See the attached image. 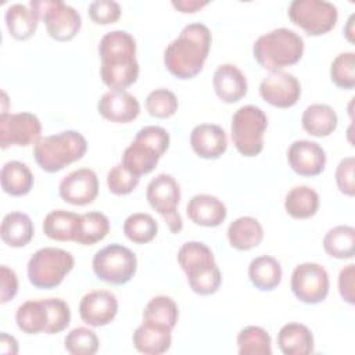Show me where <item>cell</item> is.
I'll return each instance as SVG.
<instances>
[{
  "mask_svg": "<svg viewBox=\"0 0 355 355\" xmlns=\"http://www.w3.org/2000/svg\"><path fill=\"white\" fill-rule=\"evenodd\" d=\"M42 123L31 112L1 114L0 115V147L3 150L11 146L26 147L36 144L42 137Z\"/></svg>",
  "mask_w": 355,
  "mask_h": 355,
  "instance_id": "obj_15",
  "label": "cell"
},
{
  "mask_svg": "<svg viewBox=\"0 0 355 355\" xmlns=\"http://www.w3.org/2000/svg\"><path fill=\"white\" fill-rule=\"evenodd\" d=\"M60 197L72 205H87L93 202L98 194V179L94 171L89 168H79L62 178L60 187Z\"/></svg>",
  "mask_w": 355,
  "mask_h": 355,
  "instance_id": "obj_17",
  "label": "cell"
},
{
  "mask_svg": "<svg viewBox=\"0 0 355 355\" xmlns=\"http://www.w3.org/2000/svg\"><path fill=\"white\" fill-rule=\"evenodd\" d=\"M211 42L212 36L207 25L200 22L186 25L164 51L166 69L179 79L194 78L204 68Z\"/></svg>",
  "mask_w": 355,
  "mask_h": 355,
  "instance_id": "obj_2",
  "label": "cell"
},
{
  "mask_svg": "<svg viewBox=\"0 0 355 355\" xmlns=\"http://www.w3.org/2000/svg\"><path fill=\"white\" fill-rule=\"evenodd\" d=\"M98 114L115 123H128L140 114L139 100L126 90H110L97 103Z\"/></svg>",
  "mask_w": 355,
  "mask_h": 355,
  "instance_id": "obj_20",
  "label": "cell"
},
{
  "mask_svg": "<svg viewBox=\"0 0 355 355\" xmlns=\"http://www.w3.org/2000/svg\"><path fill=\"white\" fill-rule=\"evenodd\" d=\"M92 268L98 280L121 286L130 282L135 276L137 258L128 247L114 243L94 254Z\"/></svg>",
  "mask_w": 355,
  "mask_h": 355,
  "instance_id": "obj_10",
  "label": "cell"
},
{
  "mask_svg": "<svg viewBox=\"0 0 355 355\" xmlns=\"http://www.w3.org/2000/svg\"><path fill=\"white\" fill-rule=\"evenodd\" d=\"M323 248L336 259H351L355 254V229L348 225L334 226L324 234Z\"/></svg>",
  "mask_w": 355,
  "mask_h": 355,
  "instance_id": "obj_36",
  "label": "cell"
},
{
  "mask_svg": "<svg viewBox=\"0 0 355 355\" xmlns=\"http://www.w3.org/2000/svg\"><path fill=\"white\" fill-rule=\"evenodd\" d=\"M304 130L315 137H326L331 135L338 123V118L333 107L327 104H311L301 116Z\"/></svg>",
  "mask_w": 355,
  "mask_h": 355,
  "instance_id": "obj_26",
  "label": "cell"
},
{
  "mask_svg": "<svg viewBox=\"0 0 355 355\" xmlns=\"http://www.w3.org/2000/svg\"><path fill=\"white\" fill-rule=\"evenodd\" d=\"M354 277H355V265L354 263H349L340 270L338 293H340L341 298L351 305L355 302L354 301Z\"/></svg>",
  "mask_w": 355,
  "mask_h": 355,
  "instance_id": "obj_46",
  "label": "cell"
},
{
  "mask_svg": "<svg viewBox=\"0 0 355 355\" xmlns=\"http://www.w3.org/2000/svg\"><path fill=\"white\" fill-rule=\"evenodd\" d=\"M29 7L44 21L47 33L57 42L72 40L80 29L79 12L61 0H31Z\"/></svg>",
  "mask_w": 355,
  "mask_h": 355,
  "instance_id": "obj_11",
  "label": "cell"
},
{
  "mask_svg": "<svg viewBox=\"0 0 355 355\" xmlns=\"http://www.w3.org/2000/svg\"><path fill=\"white\" fill-rule=\"evenodd\" d=\"M172 330L143 322L133 333L135 348L146 355H159L166 352L172 344Z\"/></svg>",
  "mask_w": 355,
  "mask_h": 355,
  "instance_id": "obj_25",
  "label": "cell"
},
{
  "mask_svg": "<svg viewBox=\"0 0 355 355\" xmlns=\"http://www.w3.org/2000/svg\"><path fill=\"white\" fill-rule=\"evenodd\" d=\"M168 147L169 133L166 129L155 125L144 126L125 148L121 162L135 175L141 176L150 173L157 166Z\"/></svg>",
  "mask_w": 355,
  "mask_h": 355,
  "instance_id": "obj_7",
  "label": "cell"
},
{
  "mask_svg": "<svg viewBox=\"0 0 355 355\" xmlns=\"http://www.w3.org/2000/svg\"><path fill=\"white\" fill-rule=\"evenodd\" d=\"M304 49V39L298 33L287 28H277L255 40L252 54L262 68L276 72L297 64L302 58Z\"/></svg>",
  "mask_w": 355,
  "mask_h": 355,
  "instance_id": "obj_3",
  "label": "cell"
},
{
  "mask_svg": "<svg viewBox=\"0 0 355 355\" xmlns=\"http://www.w3.org/2000/svg\"><path fill=\"white\" fill-rule=\"evenodd\" d=\"M186 214L189 219L198 226L216 227L226 219L227 209L226 205L215 196L196 194L189 200Z\"/></svg>",
  "mask_w": 355,
  "mask_h": 355,
  "instance_id": "obj_22",
  "label": "cell"
},
{
  "mask_svg": "<svg viewBox=\"0 0 355 355\" xmlns=\"http://www.w3.org/2000/svg\"><path fill=\"white\" fill-rule=\"evenodd\" d=\"M229 244L239 251H248L261 244L263 229L258 219L252 216H240L227 227Z\"/></svg>",
  "mask_w": 355,
  "mask_h": 355,
  "instance_id": "obj_27",
  "label": "cell"
},
{
  "mask_svg": "<svg viewBox=\"0 0 355 355\" xmlns=\"http://www.w3.org/2000/svg\"><path fill=\"white\" fill-rule=\"evenodd\" d=\"M1 189L12 197L28 194L33 187V173L29 166L21 161H8L0 172Z\"/></svg>",
  "mask_w": 355,
  "mask_h": 355,
  "instance_id": "obj_30",
  "label": "cell"
},
{
  "mask_svg": "<svg viewBox=\"0 0 355 355\" xmlns=\"http://www.w3.org/2000/svg\"><path fill=\"white\" fill-rule=\"evenodd\" d=\"M33 222L29 215L24 212H10L1 220L0 236L10 247H25L33 239Z\"/></svg>",
  "mask_w": 355,
  "mask_h": 355,
  "instance_id": "obj_28",
  "label": "cell"
},
{
  "mask_svg": "<svg viewBox=\"0 0 355 355\" xmlns=\"http://www.w3.org/2000/svg\"><path fill=\"white\" fill-rule=\"evenodd\" d=\"M354 168H355V158L345 157L338 162L336 169V184L343 194L349 197L355 194Z\"/></svg>",
  "mask_w": 355,
  "mask_h": 355,
  "instance_id": "obj_44",
  "label": "cell"
},
{
  "mask_svg": "<svg viewBox=\"0 0 355 355\" xmlns=\"http://www.w3.org/2000/svg\"><path fill=\"white\" fill-rule=\"evenodd\" d=\"M123 233L130 241L136 244H146L157 236L158 223L150 214L135 212L125 219Z\"/></svg>",
  "mask_w": 355,
  "mask_h": 355,
  "instance_id": "obj_38",
  "label": "cell"
},
{
  "mask_svg": "<svg viewBox=\"0 0 355 355\" xmlns=\"http://www.w3.org/2000/svg\"><path fill=\"white\" fill-rule=\"evenodd\" d=\"M79 216L71 211L54 209L46 215L43 232L49 239L55 241H73Z\"/></svg>",
  "mask_w": 355,
  "mask_h": 355,
  "instance_id": "obj_33",
  "label": "cell"
},
{
  "mask_svg": "<svg viewBox=\"0 0 355 355\" xmlns=\"http://www.w3.org/2000/svg\"><path fill=\"white\" fill-rule=\"evenodd\" d=\"M212 86L219 100L232 104L247 94V78L234 64L219 65L212 78Z\"/></svg>",
  "mask_w": 355,
  "mask_h": 355,
  "instance_id": "obj_23",
  "label": "cell"
},
{
  "mask_svg": "<svg viewBox=\"0 0 355 355\" xmlns=\"http://www.w3.org/2000/svg\"><path fill=\"white\" fill-rule=\"evenodd\" d=\"M0 282H1V293L0 302L6 304L12 300L18 293V277L17 273L6 265L0 268Z\"/></svg>",
  "mask_w": 355,
  "mask_h": 355,
  "instance_id": "obj_45",
  "label": "cell"
},
{
  "mask_svg": "<svg viewBox=\"0 0 355 355\" xmlns=\"http://www.w3.org/2000/svg\"><path fill=\"white\" fill-rule=\"evenodd\" d=\"M65 349L72 355H93L100 347L97 334L87 327H75L64 338Z\"/></svg>",
  "mask_w": 355,
  "mask_h": 355,
  "instance_id": "obj_39",
  "label": "cell"
},
{
  "mask_svg": "<svg viewBox=\"0 0 355 355\" xmlns=\"http://www.w3.org/2000/svg\"><path fill=\"white\" fill-rule=\"evenodd\" d=\"M146 198L150 207L164 218L171 233L178 234L183 229V220L178 212L180 187L172 175L159 173L153 178L147 184Z\"/></svg>",
  "mask_w": 355,
  "mask_h": 355,
  "instance_id": "obj_12",
  "label": "cell"
},
{
  "mask_svg": "<svg viewBox=\"0 0 355 355\" xmlns=\"http://www.w3.org/2000/svg\"><path fill=\"white\" fill-rule=\"evenodd\" d=\"M89 17L98 25L114 24L121 17V6L114 0H96L87 7Z\"/></svg>",
  "mask_w": 355,
  "mask_h": 355,
  "instance_id": "obj_43",
  "label": "cell"
},
{
  "mask_svg": "<svg viewBox=\"0 0 355 355\" xmlns=\"http://www.w3.org/2000/svg\"><path fill=\"white\" fill-rule=\"evenodd\" d=\"M240 355H270L272 340L268 331L259 326H247L237 334Z\"/></svg>",
  "mask_w": 355,
  "mask_h": 355,
  "instance_id": "obj_37",
  "label": "cell"
},
{
  "mask_svg": "<svg viewBox=\"0 0 355 355\" xmlns=\"http://www.w3.org/2000/svg\"><path fill=\"white\" fill-rule=\"evenodd\" d=\"M290 287L293 294L305 304H319L329 294V275L326 269L313 262H304L295 266L291 275Z\"/></svg>",
  "mask_w": 355,
  "mask_h": 355,
  "instance_id": "obj_14",
  "label": "cell"
},
{
  "mask_svg": "<svg viewBox=\"0 0 355 355\" xmlns=\"http://www.w3.org/2000/svg\"><path fill=\"white\" fill-rule=\"evenodd\" d=\"M0 348H1L3 354L14 355V354L18 352V343H17L15 337L7 334L6 331H1V334H0Z\"/></svg>",
  "mask_w": 355,
  "mask_h": 355,
  "instance_id": "obj_48",
  "label": "cell"
},
{
  "mask_svg": "<svg viewBox=\"0 0 355 355\" xmlns=\"http://www.w3.org/2000/svg\"><path fill=\"white\" fill-rule=\"evenodd\" d=\"M193 151L204 159H216L227 148L226 132L215 123H200L190 133Z\"/></svg>",
  "mask_w": 355,
  "mask_h": 355,
  "instance_id": "obj_21",
  "label": "cell"
},
{
  "mask_svg": "<svg viewBox=\"0 0 355 355\" xmlns=\"http://www.w3.org/2000/svg\"><path fill=\"white\" fill-rule=\"evenodd\" d=\"M284 208L294 219H308L319 209V194L309 186H295L286 194Z\"/></svg>",
  "mask_w": 355,
  "mask_h": 355,
  "instance_id": "obj_32",
  "label": "cell"
},
{
  "mask_svg": "<svg viewBox=\"0 0 355 355\" xmlns=\"http://www.w3.org/2000/svg\"><path fill=\"white\" fill-rule=\"evenodd\" d=\"M283 270L280 262L270 255H259L250 262L248 277L255 288L272 291L282 282Z\"/></svg>",
  "mask_w": 355,
  "mask_h": 355,
  "instance_id": "obj_29",
  "label": "cell"
},
{
  "mask_svg": "<svg viewBox=\"0 0 355 355\" xmlns=\"http://www.w3.org/2000/svg\"><path fill=\"white\" fill-rule=\"evenodd\" d=\"M178 262L196 294L211 295L218 291L222 273L208 245L201 241L184 243L178 251Z\"/></svg>",
  "mask_w": 355,
  "mask_h": 355,
  "instance_id": "obj_4",
  "label": "cell"
},
{
  "mask_svg": "<svg viewBox=\"0 0 355 355\" xmlns=\"http://www.w3.org/2000/svg\"><path fill=\"white\" fill-rule=\"evenodd\" d=\"M268 128L266 114L257 105L240 107L232 118V141L244 157H257L263 150Z\"/></svg>",
  "mask_w": 355,
  "mask_h": 355,
  "instance_id": "obj_9",
  "label": "cell"
},
{
  "mask_svg": "<svg viewBox=\"0 0 355 355\" xmlns=\"http://www.w3.org/2000/svg\"><path fill=\"white\" fill-rule=\"evenodd\" d=\"M6 25L10 35L17 40H26L36 32L39 17L32 11L29 6L12 4L6 10L4 14Z\"/></svg>",
  "mask_w": 355,
  "mask_h": 355,
  "instance_id": "obj_31",
  "label": "cell"
},
{
  "mask_svg": "<svg viewBox=\"0 0 355 355\" xmlns=\"http://www.w3.org/2000/svg\"><path fill=\"white\" fill-rule=\"evenodd\" d=\"M140 176L129 171L122 162L112 166L107 175L108 190L115 196H126L132 193L139 184Z\"/></svg>",
  "mask_w": 355,
  "mask_h": 355,
  "instance_id": "obj_42",
  "label": "cell"
},
{
  "mask_svg": "<svg viewBox=\"0 0 355 355\" xmlns=\"http://www.w3.org/2000/svg\"><path fill=\"white\" fill-rule=\"evenodd\" d=\"M178 107H179L178 97L175 96L173 92L165 87H159L150 92L146 98V110L154 118H159V119L169 118L175 115V112L178 111Z\"/></svg>",
  "mask_w": 355,
  "mask_h": 355,
  "instance_id": "obj_40",
  "label": "cell"
},
{
  "mask_svg": "<svg viewBox=\"0 0 355 355\" xmlns=\"http://www.w3.org/2000/svg\"><path fill=\"white\" fill-rule=\"evenodd\" d=\"M15 322L26 334H55L69 326L71 311L61 298L29 300L18 306Z\"/></svg>",
  "mask_w": 355,
  "mask_h": 355,
  "instance_id": "obj_5",
  "label": "cell"
},
{
  "mask_svg": "<svg viewBox=\"0 0 355 355\" xmlns=\"http://www.w3.org/2000/svg\"><path fill=\"white\" fill-rule=\"evenodd\" d=\"M100 76L111 90H123L139 78L136 39L126 31L105 33L98 43Z\"/></svg>",
  "mask_w": 355,
  "mask_h": 355,
  "instance_id": "obj_1",
  "label": "cell"
},
{
  "mask_svg": "<svg viewBox=\"0 0 355 355\" xmlns=\"http://www.w3.org/2000/svg\"><path fill=\"white\" fill-rule=\"evenodd\" d=\"M209 1H207V0H204V1H200V0H173L172 1V6L178 10V11H180V12H183V14H187V12H196V11H198V10H201L202 7H205L207 4H208Z\"/></svg>",
  "mask_w": 355,
  "mask_h": 355,
  "instance_id": "obj_47",
  "label": "cell"
},
{
  "mask_svg": "<svg viewBox=\"0 0 355 355\" xmlns=\"http://www.w3.org/2000/svg\"><path fill=\"white\" fill-rule=\"evenodd\" d=\"M259 94L273 107L290 108L301 97V85L293 73L284 71L269 72L259 83Z\"/></svg>",
  "mask_w": 355,
  "mask_h": 355,
  "instance_id": "obj_16",
  "label": "cell"
},
{
  "mask_svg": "<svg viewBox=\"0 0 355 355\" xmlns=\"http://www.w3.org/2000/svg\"><path fill=\"white\" fill-rule=\"evenodd\" d=\"M118 313V300L114 293L94 290L83 295L79 302L80 319L93 327L107 326Z\"/></svg>",
  "mask_w": 355,
  "mask_h": 355,
  "instance_id": "obj_18",
  "label": "cell"
},
{
  "mask_svg": "<svg viewBox=\"0 0 355 355\" xmlns=\"http://www.w3.org/2000/svg\"><path fill=\"white\" fill-rule=\"evenodd\" d=\"M108 218L98 211H90L79 216L73 241L82 245H93L101 241L108 234Z\"/></svg>",
  "mask_w": 355,
  "mask_h": 355,
  "instance_id": "obj_34",
  "label": "cell"
},
{
  "mask_svg": "<svg viewBox=\"0 0 355 355\" xmlns=\"http://www.w3.org/2000/svg\"><path fill=\"white\" fill-rule=\"evenodd\" d=\"M352 19H354V15L349 17V19H348V22H347V29L344 31V33H345V36L348 37L349 42H354V39L351 37V35H352Z\"/></svg>",
  "mask_w": 355,
  "mask_h": 355,
  "instance_id": "obj_49",
  "label": "cell"
},
{
  "mask_svg": "<svg viewBox=\"0 0 355 355\" xmlns=\"http://www.w3.org/2000/svg\"><path fill=\"white\" fill-rule=\"evenodd\" d=\"M277 345L284 355H308L313 352V334L308 326L290 322L279 330Z\"/></svg>",
  "mask_w": 355,
  "mask_h": 355,
  "instance_id": "obj_24",
  "label": "cell"
},
{
  "mask_svg": "<svg viewBox=\"0 0 355 355\" xmlns=\"http://www.w3.org/2000/svg\"><path fill=\"white\" fill-rule=\"evenodd\" d=\"M290 168L300 176H316L326 166V153L315 141L295 140L287 150Z\"/></svg>",
  "mask_w": 355,
  "mask_h": 355,
  "instance_id": "obj_19",
  "label": "cell"
},
{
  "mask_svg": "<svg viewBox=\"0 0 355 355\" xmlns=\"http://www.w3.org/2000/svg\"><path fill=\"white\" fill-rule=\"evenodd\" d=\"M86 150L87 141L80 132L64 130L42 137L33 147V157L44 172L54 173L82 159Z\"/></svg>",
  "mask_w": 355,
  "mask_h": 355,
  "instance_id": "obj_6",
  "label": "cell"
},
{
  "mask_svg": "<svg viewBox=\"0 0 355 355\" xmlns=\"http://www.w3.org/2000/svg\"><path fill=\"white\" fill-rule=\"evenodd\" d=\"M331 82L341 89L355 87V54L352 51L340 53L330 65Z\"/></svg>",
  "mask_w": 355,
  "mask_h": 355,
  "instance_id": "obj_41",
  "label": "cell"
},
{
  "mask_svg": "<svg viewBox=\"0 0 355 355\" xmlns=\"http://www.w3.org/2000/svg\"><path fill=\"white\" fill-rule=\"evenodd\" d=\"M287 12L291 22L311 36L326 35L338 19L337 7L324 0H294Z\"/></svg>",
  "mask_w": 355,
  "mask_h": 355,
  "instance_id": "obj_13",
  "label": "cell"
},
{
  "mask_svg": "<svg viewBox=\"0 0 355 355\" xmlns=\"http://www.w3.org/2000/svg\"><path fill=\"white\" fill-rule=\"evenodd\" d=\"M73 265V257L62 248H39L28 261V279L36 288L51 290L62 283Z\"/></svg>",
  "mask_w": 355,
  "mask_h": 355,
  "instance_id": "obj_8",
  "label": "cell"
},
{
  "mask_svg": "<svg viewBox=\"0 0 355 355\" xmlns=\"http://www.w3.org/2000/svg\"><path fill=\"white\" fill-rule=\"evenodd\" d=\"M178 318H179L178 305L168 295L153 297L147 302L143 311V322L151 323L168 330H172L176 326Z\"/></svg>",
  "mask_w": 355,
  "mask_h": 355,
  "instance_id": "obj_35",
  "label": "cell"
}]
</instances>
